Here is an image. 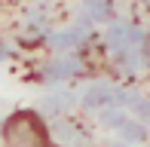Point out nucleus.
I'll use <instances>...</instances> for the list:
<instances>
[{
	"label": "nucleus",
	"mask_w": 150,
	"mask_h": 147,
	"mask_svg": "<svg viewBox=\"0 0 150 147\" xmlns=\"http://www.w3.org/2000/svg\"><path fill=\"white\" fill-rule=\"evenodd\" d=\"M3 144L6 147H52L49 129L34 110H18L3 126Z\"/></svg>",
	"instance_id": "1"
}]
</instances>
